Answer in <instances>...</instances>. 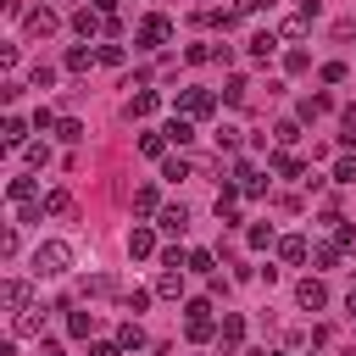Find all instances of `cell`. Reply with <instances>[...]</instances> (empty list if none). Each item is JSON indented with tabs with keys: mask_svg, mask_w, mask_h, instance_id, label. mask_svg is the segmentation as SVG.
Listing matches in <instances>:
<instances>
[{
	"mask_svg": "<svg viewBox=\"0 0 356 356\" xmlns=\"http://www.w3.org/2000/svg\"><path fill=\"white\" fill-rule=\"evenodd\" d=\"M33 273H39V278H61V273H72V245H67V239H39V250H33Z\"/></svg>",
	"mask_w": 356,
	"mask_h": 356,
	"instance_id": "6da1fadb",
	"label": "cell"
},
{
	"mask_svg": "<svg viewBox=\"0 0 356 356\" xmlns=\"http://www.w3.org/2000/svg\"><path fill=\"white\" fill-rule=\"evenodd\" d=\"M217 328H222V317H211V300H189V306H184V334H189L195 345H206Z\"/></svg>",
	"mask_w": 356,
	"mask_h": 356,
	"instance_id": "7a4b0ae2",
	"label": "cell"
},
{
	"mask_svg": "<svg viewBox=\"0 0 356 356\" xmlns=\"http://www.w3.org/2000/svg\"><path fill=\"white\" fill-rule=\"evenodd\" d=\"M172 39V17H161V11H150L139 28H134V44L139 50H156V44H167Z\"/></svg>",
	"mask_w": 356,
	"mask_h": 356,
	"instance_id": "3957f363",
	"label": "cell"
},
{
	"mask_svg": "<svg viewBox=\"0 0 356 356\" xmlns=\"http://www.w3.org/2000/svg\"><path fill=\"white\" fill-rule=\"evenodd\" d=\"M312 22H317V0H306L300 11H289V17L278 22V39H306V33H312Z\"/></svg>",
	"mask_w": 356,
	"mask_h": 356,
	"instance_id": "277c9868",
	"label": "cell"
},
{
	"mask_svg": "<svg viewBox=\"0 0 356 356\" xmlns=\"http://www.w3.org/2000/svg\"><path fill=\"white\" fill-rule=\"evenodd\" d=\"M0 306H6L11 317L28 312V306H33V284H28V278H6V284H0Z\"/></svg>",
	"mask_w": 356,
	"mask_h": 356,
	"instance_id": "5b68a950",
	"label": "cell"
},
{
	"mask_svg": "<svg viewBox=\"0 0 356 356\" xmlns=\"http://www.w3.org/2000/svg\"><path fill=\"white\" fill-rule=\"evenodd\" d=\"M6 200H11V206H33V200H39V178H33V172H17V178L6 184Z\"/></svg>",
	"mask_w": 356,
	"mask_h": 356,
	"instance_id": "8992f818",
	"label": "cell"
},
{
	"mask_svg": "<svg viewBox=\"0 0 356 356\" xmlns=\"http://www.w3.org/2000/svg\"><path fill=\"white\" fill-rule=\"evenodd\" d=\"M295 300H300L306 312H323V306H328V284H323V278H300V284H295Z\"/></svg>",
	"mask_w": 356,
	"mask_h": 356,
	"instance_id": "52a82bcc",
	"label": "cell"
},
{
	"mask_svg": "<svg viewBox=\"0 0 356 356\" xmlns=\"http://www.w3.org/2000/svg\"><path fill=\"white\" fill-rule=\"evenodd\" d=\"M11 339H44V317H39V306H28V312L11 317Z\"/></svg>",
	"mask_w": 356,
	"mask_h": 356,
	"instance_id": "ba28073f",
	"label": "cell"
},
{
	"mask_svg": "<svg viewBox=\"0 0 356 356\" xmlns=\"http://www.w3.org/2000/svg\"><path fill=\"white\" fill-rule=\"evenodd\" d=\"M239 339H245V317H239V312H228V317H222V328H217V350H222V356H234V350H239Z\"/></svg>",
	"mask_w": 356,
	"mask_h": 356,
	"instance_id": "9c48e42d",
	"label": "cell"
},
{
	"mask_svg": "<svg viewBox=\"0 0 356 356\" xmlns=\"http://www.w3.org/2000/svg\"><path fill=\"white\" fill-rule=\"evenodd\" d=\"M56 28H61V17H56L50 6H33V11H28V39H50Z\"/></svg>",
	"mask_w": 356,
	"mask_h": 356,
	"instance_id": "30bf717a",
	"label": "cell"
},
{
	"mask_svg": "<svg viewBox=\"0 0 356 356\" xmlns=\"http://www.w3.org/2000/svg\"><path fill=\"white\" fill-rule=\"evenodd\" d=\"M178 106H184V117H211V111H217V95H211V89H184Z\"/></svg>",
	"mask_w": 356,
	"mask_h": 356,
	"instance_id": "8fae6325",
	"label": "cell"
},
{
	"mask_svg": "<svg viewBox=\"0 0 356 356\" xmlns=\"http://www.w3.org/2000/svg\"><path fill=\"white\" fill-rule=\"evenodd\" d=\"M72 28H78V39H83V44H89V39H95V33H106V17H100V11H95V6H83V11H72Z\"/></svg>",
	"mask_w": 356,
	"mask_h": 356,
	"instance_id": "7c38bea8",
	"label": "cell"
},
{
	"mask_svg": "<svg viewBox=\"0 0 356 356\" xmlns=\"http://www.w3.org/2000/svg\"><path fill=\"white\" fill-rule=\"evenodd\" d=\"M28 128H33L28 117H6V122H0V145H6V150H22V145H28Z\"/></svg>",
	"mask_w": 356,
	"mask_h": 356,
	"instance_id": "4fadbf2b",
	"label": "cell"
},
{
	"mask_svg": "<svg viewBox=\"0 0 356 356\" xmlns=\"http://www.w3.org/2000/svg\"><path fill=\"white\" fill-rule=\"evenodd\" d=\"M273 50H278V28H261V33H250V44H245L250 61H267Z\"/></svg>",
	"mask_w": 356,
	"mask_h": 356,
	"instance_id": "5bb4252c",
	"label": "cell"
},
{
	"mask_svg": "<svg viewBox=\"0 0 356 356\" xmlns=\"http://www.w3.org/2000/svg\"><path fill=\"white\" fill-rule=\"evenodd\" d=\"M306 256H312V245H306L300 234H284V239H278V261H289V267H300Z\"/></svg>",
	"mask_w": 356,
	"mask_h": 356,
	"instance_id": "9a60e30c",
	"label": "cell"
},
{
	"mask_svg": "<svg viewBox=\"0 0 356 356\" xmlns=\"http://www.w3.org/2000/svg\"><path fill=\"white\" fill-rule=\"evenodd\" d=\"M156 228H161V234H184V228H189V211H184V206H161V211H156Z\"/></svg>",
	"mask_w": 356,
	"mask_h": 356,
	"instance_id": "2e32d148",
	"label": "cell"
},
{
	"mask_svg": "<svg viewBox=\"0 0 356 356\" xmlns=\"http://www.w3.org/2000/svg\"><path fill=\"white\" fill-rule=\"evenodd\" d=\"M156 111H161V95H156V89H139V95L128 100V117H156Z\"/></svg>",
	"mask_w": 356,
	"mask_h": 356,
	"instance_id": "e0dca14e",
	"label": "cell"
},
{
	"mask_svg": "<svg viewBox=\"0 0 356 356\" xmlns=\"http://www.w3.org/2000/svg\"><path fill=\"white\" fill-rule=\"evenodd\" d=\"M128 256H156V234L139 222V228H128Z\"/></svg>",
	"mask_w": 356,
	"mask_h": 356,
	"instance_id": "ac0fdd59",
	"label": "cell"
},
{
	"mask_svg": "<svg viewBox=\"0 0 356 356\" xmlns=\"http://www.w3.org/2000/svg\"><path fill=\"white\" fill-rule=\"evenodd\" d=\"M156 295H161V300H178V295H184V273H178V267H161V278H156Z\"/></svg>",
	"mask_w": 356,
	"mask_h": 356,
	"instance_id": "d6986e66",
	"label": "cell"
},
{
	"mask_svg": "<svg viewBox=\"0 0 356 356\" xmlns=\"http://www.w3.org/2000/svg\"><path fill=\"white\" fill-rule=\"evenodd\" d=\"M95 61H100V50H89V44H72L67 50V72H89Z\"/></svg>",
	"mask_w": 356,
	"mask_h": 356,
	"instance_id": "ffe728a7",
	"label": "cell"
},
{
	"mask_svg": "<svg viewBox=\"0 0 356 356\" xmlns=\"http://www.w3.org/2000/svg\"><path fill=\"white\" fill-rule=\"evenodd\" d=\"M161 134H167V145H189V139H195V117H172Z\"/></svg>",
	"mask_w": 356,
	"mask_h": 356,
	"instance_id": "44dd1931",
	"label": "cell"
},
{
	"mask_svg": "<svg viewBox=\"0 0 356 356\" xmlns=\"http://www.w3.org/2000/svg\"><path fill=\"white\" fill-rule=\"evenodd\" d=\"M100 295H117V278H111V273H95V278H83V300H100Z\"/></svg>",
	"mask_w": 356,
	"mask_h": 356,
	"instance_id": "7402d4cb",
	"label": "cell"
},
{
	"mask_svg": "<svg viewBox=\"0 0 356 356\" xmlns=\"http://www.w3.org/2000/svg\"><path fill=\"white\" fill-rule=\"evenodd\" d=\"M134 211H145V217H150V211H161V195H156V184H139V189H134Z\"/></svg>",
	"mask_w": 356,
	"mask_h": 356,
	"instance_id": "603a6c76",
	"label": "cell"
},
{
	"mask_svg": "<svg viewBox=\"0 0 356 356\" xmlns=\"http://www.w3.org/2000/svg\"><path fill=\"white\" fill-rule=\"evenodd\" d=\"M339 256H345V250H339L334 239H323V245H312V261H317L323 273H328V267H339Z\"/></svg>",
	"mask_w": 356,
	"mask_h": 356,
	"instance_id": "cb8c5ba5",
	"label": "cell"
},
{
	"mask_svg": "<svg viewBox=\"0 0 356 356\" xmlns=\"http://www.w3.org/2000/svg\"><path fill=\"white\" fill-rule=\"evenodd\" d=\"M67 334L72 339H89L95 334V312H67Z\"/></svg>",
	"mask_w": 356,
	"mask_h": 356,
	"instance_id": "d4e9b609",
	"label": "cell"
},
{
	"mask_svg": "<svg viewBox=\"0 0 356 356\" xmlns=\"http://www.w3.org/2000/svg\"><path fill=\"white\" fill-rule=\"evenodd\" d=\"M117 345H122V350H145V328H139V323L128 317V323L117 328Z\"/></svg>",
	"mask_w": 356,
	"mask_h": 356,
	"instance_id": "484cf974",
	"label": "cell"
},
{
	"mask_svg": "<svg viewBox=\"0 0 356 356\" xmlns=\"http://www.w3.org/2000/svg\"><path fill=\"white\" fill-rule=\"evenodd\" d=\"M273 172H278V178H300L306 167H300V156H289V150H278V156H273Z\"/></svg>",
	"mask_w": 356,
	"mask_h": 356,
	"instance_id": "4316f807",
	"label": "cell"
},
{
	"mask_svg": "<svg viewBox=\"0 0 356 356\" xmlns=\"http://www.w3.org/2000/svg\"><path fill=\"white\" fill-rule=\"evenodd\" d=\"M245 245H250V250H267V245H273V222H250V228H245Z\"/></svg>",
	"mask_w": 356,
	"mask_h": 356,
	"instance_id": "83f0119b",
	"label": "cell"
},
{
	"mask_svg": "<svg viewBox=\"0 0 356 356\" xmlns=\"http://www.w3.org/2000/svg\"><path fill=\"white\" fill-rule=\"evenodd\" d=\"M22 161H28V167H50V145H44V139L22 145Z\"/></svg>",
	"mask_w": 356,
	"mask_h": 356,
	"instance_id": "f1b7e54d",
	"label": "cell"
},
{
	"mask_svg": "<svg viewBox=\"0 0 356 356\" xmlns=\"http://www.w3.org/2000/svg\"><path fill=\"white\" fill-rule=\"evenodd\" d=\"M44 211H50V217H67V211H72V195H67V189H50V195H44Z\"/></svg>",
	"mask_w": 356,
	"mask_h": 356,
	"instance_id": "f546056e",
	"label": "cell"
},
{
	"mask_svg": "<svg viewBox=\"0 0 356 356\" xmlns=\"http://www.w3.org/2000/svg\"><path fill=\"white\" fill-rule=\"evenodd\" d=\"M28 83H33V89H50V83H56V67H50V61H33Z\"/></svg>",
	"mask_w": 356,
	"mask_h": 356,
	"instance_id": "4dcf8cb0",
	"label": "cell"
},
{
	"mask_svg": "<svg viewBox=\"0 0 356 356\" xmlns=\"http://www.w3.org/2000/svg\"><path fill=\"white\" fill-rule=\"evenodd\" d=\"M245 95H250L245 78H228V83H222V100H228V106H245Z\"/></svg>",
	"mask_w": 356,
	"mask_h": 356,
	"instance_id": "1f68e13d",
	"label": "cell"
},
{
	"mask_svg": "<svg viewBox=\"0 0 356 356\" xmlns=\"http://www.w3.org/2000/svg\"><path fill=\"white\" fill-rule=\"evenodd\" d=\"M323 111H334L328 95H306V100H300V117H323Z\"/></svg>",
	"mask_w": 356,
	"mask_h": 356,
	"instance_id": "d6a6232c",
	"label": "cell"
},
{
	"mask_svg": "<svg viewBox=\"0 0 356 356\" xmlns=\"http://www.w3.org/2000/svg\"><path fill=\"white\" fill-rule=\"evenodd\" d=\"M56 139L78 145V139H83V122H78V117H61V122H56Z\"/></svg>",
	"mask_w": 356,
	"mask_h": 356,
	"instance_id": "836d02e7",
	"label": "cell"
},
{
	"mask_svg": "<svg viewBox=\"0 0 356 356\" xmlns=\"http://www.w3.org/2000/svg\"><path fill=\"white\" fill-rule=\"evenodd\" d=\"M161 178H167V184H184V178H189V161H184V156L161 161Z\"/></svg>",
	"mask_w": 356,
	"mask_h": 356,
	"instance_id": "e575fe53",
	"label": "cell"
},
{
	"mask_svg": "<svg viewBox=\"0 0 356 356\" xmlns=\"http://www.w3.org/2000/svg\"><path fill=\"white\" fill-rule=\"evenodd\" d=\"M189 273H206V278H211V273H217V256H211V250H189Z\"/></svg>",
	"mask_w": 356,
	"mask_h": 356,
	"instance_id": "d590c367",
	"label": "cell"
},
{
	"mask_svg": "<svg viewBox=\"0 0 356 356\" xmlns=\"http://www.w3.org/2000/svg\"><path fill=\"white\" fill-rule=\"evenodd\" d=\"M150 295H156V289H128V295H122V306H128V312H134V317H139V312H145V306H150Z\"/></svg>",
	"mask_w": 356,
	"mask_h": 356,
	"instance_id": "8d00e7d4",
	"label": "cell"
},
{
	"mask_svg": "<svg viewBox=\"0 0 356 356\" xmlns=\"http://www.w3.org/2000/svg\"><path fill=\"white\" fill-rule=\"evenodd\" d=\"M334 245H339V250H356V228L339 222V217H334Z\"/></svg>",
	"mask_w": 356,
	"mask_h": 356,
	"instance_id": "74e56055",
	"label": "cell"
},
{
	"mask_svg": "<svg viewBox=\"0 0 356 356\" xmlns=\"http://www.w3.org/2000/svg\"><path fill=\"white\" fill-rule=\"evenodd\" d=\"M334 184H356V156H339L334 161Z\"/></svg>",
	"mask_w": 356,
	"mask_h": 356,
	"instance_id": "f35d334b",
	"label": "cell"
},
{
	"mask_svg": "<svg viewBox=\"0 0 356 356\" xmlns=\"http://www.w3.org/2000/svg\"><path fill=\"white\" fill-rule=\"evenodd\" d=\"M345 78H350L345 61H323V83H345Z\"/></svg>",
	"mask_w": 356,
	"mask_h": 356,
	"instance_id": "ab89813d",
	"label": "cell"
},
{
	"mask_svg": "<svg viewBox=\"0 0 356 356\" xmlns=\"http://www.w3.org/2000/svg\"><path fill=\"white\" fill-rule=\"evenodd\" d=\"M28 122H33V128H39V134H50V128H56V111H50V106H39V111H33V117H28Z\"/></svg>",
	"mask_w": 356,
	"mask_h": 356,
	"instance_id": "60d3db41",
	"label": "cell"
},
{
	"mask_svg": "<svg viewBox=\"0 0 356 356\" xmlns=\"http://www.w3.org/2000/svg\"><path fill=\"white\" fill-rule=\"evenodd\" d=\"M139 150H145V156H161V150H167V134H145Z\"/></svg>",
	"mask_w": 356,
	"mask_h": 356,
	"instance_id": "b9f144b4",
	"label": "cell"
},
{
	"mask_svg": "<svg viewBox=\"0 0 356 356\" xmlns=\"http://www.w3.org/2000/svg\"><path fill=\"white\" fill-rule=\"evenodd\" d=\"M339 128H345V134H339V139H345V145H350V139H356V106H345V111H339Z\"/></svg>",
	"mask_w": 356,
	"mask_h": 356,
	"instance_id": "7bdbcfd3",
	"label": "cell"
},
{
	"mask_svg": "<svg viewBox=\"0 0 356 356\" xmlns=\"http://www.w3.org/2000/svg\"><path fill=\"white\" fill-rule=\"evenodd\" d=\"M122 56H128L122 44H100V61H106V67H122Z\"/></svg>",
	"mask_w": 356,
	"mask_h": 356,
	"instance_id": "ee69618b",
	"label": "cell"
},
{
	"mask_svg": "<svg viewBox=\"0 0 356 356\" xmlns=\"http://www.w3.org/2000/svg\"><path fill=\"white\" fill-rule=\"evenodd\" d=\"M284 67H289V72H306V67H312V56H306V50H289V56H284Z\"/></svg>",
	"mask_w": 356,
	"mask_h": 356,
	"instance_id": "f6af8a7d",
	"label": "cell"
},
{
	"mask_svg": "<svg viewBox=\"0 0 356 356\" xmlns=\"http://www.w3.org/2000/svg\"><path fill=\"white\" fill-rule=\"evenodd\" d=\"M161 267H178V273H184V267H189V256L172 245V250H161Z\"/></svg>",
	"mask_w": 356,
	"mask_h": 356,
	"instance_id": "bcb514c9",
	"label": "cell"
},
{
	"mask_svg": "<svg viewBox=\"0 0 356 356\" xmlns=\"http://www.w3.org/2000/svg\"><path fill=\"white\" fill-rule=\"evenodd\" d=\"M89 356H122V345H117V339H95V345H89Z\"/></svg>",
	"mask_w": 356,
	"mask_h": 356,
	"instance_id": "7dc6e473",
	"label": "cell"
},
{
	"mask_svg": "<svg viewBox=\"0 0 356 356\" xmlns=\"http://www.w3.org/2000/svg\"><path fill=\"white\" fill-rule=\"evenodd\" d=\"M273 134H278V145H295V139H300V128H295V122H278Z\"/></svg>",
	"mask_w": 356,
	"mask_h": 356,
	"instance_id": "c3c4849f",
	"label": "cell"
},
{
	"mask_svg": "<svg viewBox=\"0 0 356 356\" xmlns=\"http://www.w3.org/2000/svg\"><path fill=\"white\" fill-rule=\"evenodd\" d=\"M17 217H22V222H39V217H44V200H33V206H17Z\"/></svg>",
	"mask_w": 356,
	"mask_h": 356,
	"instance_id": "681fc988",
	"label": "cell"
},
{
	"mask_svg": "<svg viewBox=\"0 0 356 356\" xmlns=\"http://www.w3.org/2000/svg\"><path fill=\"white\" fill-rule=\"evenodd\" d=\"M261 11V0H234V17H256Z\"/></svg>",
	"mask_w": 356,
	"mask_h": 356,
	"instance_id": "f907efd6",
	"label": "cell"
},
{
	"mask_svg": "<svg viewBox=\"0 0 356 356\" xmlns=\"http://www.w3.org/2000/svg\"><path fill=\"white\" fill-rule=\"evenodd\" d=\"M39 356H67V350H61V339H44V345H39Z\"/></svg>",
	"mask_w": 356,
	"mask_h": 356,
	"instance_id": "816d5d0a",
	"label": "cell"
},
{
	"mask_svg": "<svg viewBox=\"0 0 356 356\" xmlns=\"http://www.w3.org/2000/svg\"><path fill=\"white\" fill-rule=\"evenodd\" d=\"M345 312H350V317H356V289H350V295H345Z\"/></svg>",
	"mask_w": 356,
	"mask_h": 356,
	"instance_id": "f5cc1de1",
	"label": "cell"
},
{
	"mask_svg": "<svg viewBox=\"0 0 356 356\" xmlns=\"http://www.w3.org/2000/svg\"><path fill=\"white\" fill-rule=\"evenodd\" d=\"M184 356H211V350H200V345H195V350H184Z\"/></svg>",
	"mask_w": 356,
	"mask_h": 356,
	"instance_id": "db71d44e",
	"label": "cell"
}]
</instances>
